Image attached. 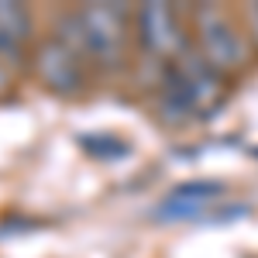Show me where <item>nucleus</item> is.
Masks as SVG:
<instances>
[{
	"instance_id": "f257e3e1",
	"label": "nucleus",
	"mask_w": 258,
	"mask_h": 258,
	"mask_svg": "<svg viewBox=\"0 0 258 258\" xmlns=\"http://www.w3.org/2000/svg\"><path fill=\"white\" fill-rule=\"evenodd\" d=\"M127 4H86L80 11H66L55 21V38L69 45L80 59L114 69L127 52Z\"/></svg>"
},
{
	"instance_id": "423d86ee",
	"label": "nucleus",
	"mask_w": 258,
	"mask_h": 258,
	"mask_svg": "<svg viewBox=\"0 0 258 258\" xmlns=\"http://www.w3.org/2000/svg\"><path fill=\"white\" fill-rule=\"evenodd\" d=\"M28 38H31V14H28V7L14 4V0H0V59L11 69L21 66Z\"/></svg>"
},
{
	"instance_id": "f03ea898",
	"label": "nucleus",
	"mask_w": 258,
	"mask_h": 258,
	"mask_svg": "<svg viewBox=\"0 0 258 258\" xmlns=\"http://www.w3.org/2000/svg\"><path fill=\"white\" fill-rule=\"evenodd\" d=\"M193 28H197L200 55L217 73H234L248 62V41L217 4H200L193 11Z\"/></svg>"
},
{
	"instance_id": "1a4fd4ad",
	"label": "nucleus",
	"mask_w": 258,
	"mask_h": 258,
	"mask_svg": "<svg viewBox=\"0 0 258 258\" xmlns=\"http://www.w3.org/2000/svg\"><path fill=\"white\" fill-rule=\"evenodd\" d=\"M244 14H248V31H251V41L258 45V4H251Z\"/></svg>"
},
{
	"instance_id": "20e7f679",
	"label": "nucleus",
	"mask_w": 258,
	"mask_h": 258,
	"mask_svg": "<svg viewBox=\"0 0 258 258\" xmlns=\"http://www.w3.org/2000/svg\"><path fill=\"white\" fill-rule=\"evenodd\" d=\"M31 69H35V76H38L52 93H59V97H76V93H83V86H86L83 59L69 45H62L55 35L35 45V52H31Z\"/></svg>"
},
{
	"instance_id": "0eeeda50",
	"label": "nucleus",
	"mask_w": 258,
	"mask_h": 258,
	"mask_svg": "<svg viewBox=\"0 0 258 258\" xmlns=\"http://www.w3.org/2000/svg\"><path fill=\"white\" fill-rule=\"evenodd\" d=\"M155 114H159L162 124H169V127H182V124H189L193 117H200L197 110H193V103L182 97L179 90H172V86H165V83H159V90H155Z\"/></svg>"
},
{
	"instance_id": "6e6552de",
	"label": "nucleus",
	"mask_w": 258,
	"mask_h": 258,
	"mask_svg": "<svg viewBox=\"0 0 258 258\" xmlns=\"http://www.w3.org/2000/svg\"><path fill=\"white\" fill-rule=\"evenodd\" d=\"M80 148L90 159H100V162H120L131 155L127 141H120L117 135H80Z\"/></svg>"
},
{
	"instance_id": "7ed1b4c3",
	"label": "nucleus",
	"mask_w": 258,
	"mask_h": 258,
	"mask_svg": "<svg viewBox=\"0 0 258 258\" xmlns=\"http://www.w3.org/2000/svg\"><path fill=\"white\" fill-rule=\"evenodd\" d=\"M162 83L179 90L182 97L193 103L197 114H210L220 103V97H224V73H217L197 48H186L182 55L165 62Z\"/></svg>"
},
{
	"instance_id": "9d476101",
	"label": "nucleus",
	"mask_w": 258,
	"mask_h": 258,
	"mask_svg": "<svg viewBox=\"0 0 258 258\" xmlns=\"http://www.w3.org/2000/svg\"><path fill=\"white\" fill-rule=\"evenodd\" d=\"M11 80H14V69L0 59V93H7V90H11Z\"/></svg>"
},
{
	"instance_id": "39448f33",
	"label": "nucleus",
	"mask_w": 258,
	"mask_h": 258,
	"mask_svg": "<svg viewBox=\"0 0 258 258\" xmlns=\"http://www.w3.org/2000/svg\"><path fill=\"white\" fill-rule=\"evenodd\" d=\"M135 24H138V38L148 55H159L169 62L186 52V31L179 24V14L172 4H162V0L141 4V11L135 14Z\"/></svg>"
}]
</instances>
